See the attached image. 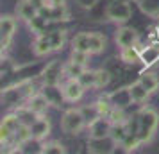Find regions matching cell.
Returning <instances> with one entry per match:
<instances>
[{
  "label": "cell",
  "mask_w": 159,
  "mask_h": 154,
  "mask_svg": "<svg viewBox=\"0 0 159 154\" xmlns=\"http://www.w3.org/2000/svg\"><path fill=\"white\" fill-rule=\"evenodd\" d=\"M159 127V115L152 108H143L139 110V131L138 136L141 140V143H148Z\"/></svg>",
  "instance_id": "6da1fadb"
},
{
  "label": "cell",
  "mask_w": 159,
  "mask_h": 154,
  "mask_svg": "<svg viewBox=\"0 0 159 154\" xmlns=\"http://www.w3.org/2000/svg\"><path fill=\"white\" fill-rule=\"evenodd\" d=\"M86 127V120L80 110H66L61 117V129L66 134H79Z\"/></svg>",
  "instance_id": "7a4b0ae2"
},
{
  "label": "cell",
  "mask_w": 159,
  "mask_h": 154,
  "mask_svg": "<svg viewBox=\"0 0 159 154\" xmlns=\"http://www.w3.org/2000/svg\"><path fill=\"white\" fill-rule=\"evenodd\" d=\"M106 16L111 22H118V23H125L127 20H130L132 16V9H130L129 2L125 0H113L106 7Z\"/></svg>",
  "instance_id": "3957f363"
},
{
  "label": "cell",
  "mask_w": 159,
  "mask_h": 154,
  "mask_svg": "<svg viewBox=\"0 0 159 154\" xmlns=\"http://www.w3.org/2000/svg\"><path fill=\"white\" fill-rule=\"evenodd\" d=\"M61 77H65V65L59 59H54L48 65H45L39 73V79L43 81V84H59Z\"/></svg>",
  "instance_id": "277c9868"
},
{
  "label": "cell",
  "mask_w": 159,
  "mask_h": 154,
  "mask_svg": "<svg viewBox=\"0 0 159 154\" xmlns=\"http://www.w3.org/2000/svg\"><path fill=\"white\" fill-rule=\"evenodd\" d=\"M15 30H16V18L11 15H4L2 20H0V47H2V54L9 49Z\"/></svg>",
  "instance_id": "5b68a950"
},
{
  "label": "cell",
  "mask_w": 159,
  "mask_h": 154,
  "mask_svg": "<svg viewBox=\"0 0 159 154\" xmlns=\"http://www.w3.org/2000/svg\"><path fill=\"white\" fill-rule=\"evenodd\" d=\"M39 91L45 95V99L48 100L50 106H54V108H63V104L66 100L63 86H59V84H43Z\"/></svg>",
  "instance_id": "8992f818"
},
{
  "label": "cell",
  "mask_w": 159,
  "mask_h": 154,
  "mask_svg": "<svg viewBox=\"0 0 159 154\" xmlns=\"http://www.w3.org/2000/svg\"><path fill=\"white\" fill-rule=\"evenodd\" d=\"M116 143L113 142L111 136H106V138H89L88 142V149L89 152L93 154H109L115 151Z\"/></svg>",
  "instance_id": "52a82bcc"
},
{
  "label": "cell",
  "mask_w": 159,
  "mask_h": 154,
  "mask_svg": "<svg viewBox=\"0 0 159 154\" xmlns=\"http://www.w3.org/2000/svg\"><path fill=\"white\" fill-rule=\"evenodd\" d=\"M111 125H113V122L109 120V117H98L88 127L89 129V138H106V136H109Z\"/></svg>",
  "instance_id": "ba28073f"
},
{
  "label": "cell",
  "mask_w": 159,
  "mask_h": 154,
  "mask_svg": "<svg viewBox=\"0 0 159 154\" xmlns=\"http://www.w3.org/2000/svg\"><path fill=\"white\" fill-rule=\"evenodd\" d=\"M84 86L80 84L79 79H66V82L63 84V91L68 102H77L80 100V97L84 95Z\"/></svg>",
  "instance_id": "9c48e42d"
},
{
  "label": "cell",
  "mask_w": 159,
  "mask_h": 154,
  "mask_svg": "<svg viewBox=\"0 0 159 154\" xmlns=\"http://www.w3.org/2000/svg\"><path fill=\"white\" fill-rule=\"evenodd\" d=\"M115 41L120 49L130 47V45H138V32L134 29H130V27H122V29L116 30Z\"/></svg>",
  "instance_id": "30bf717a"
},
{
  "label": "cell",
  "mask_w": 159,
  "mask_h": 154,
  "mask_svg": "<svg viewBox=\"0 0 159 154\" xmlns=\"http://www.w3.org/2000/svg\"><path fill=\"white\" fill-rule=\"evenodd\" d=\"M109 99H111V102H113L115 108H122V110L129 108L130 104L134 102V99H132V95H130V88L116 90V91H113V93H109Z\"/></svg>",
  "instance_id": "8fae6325"
},
{
  "label": "cell",
  "mask_w": 159,
  "mask_h": 154,
  "mask_svg": "<svg viewBox=\"0 0 159 154\" xmlns=\"http://www.w3.org/2000/svg\"><path fill=\"white\" fill-rule=\"evenodd\" d=\"M16 15H18V18H22L23 22H29L34 16L39 15V9L34 6L32 0H20L18 6H16Z\"/></svg>",
  "instance_id": "7c38bea8"
},
{
  "label": "cell",
  "mask_w": 159,
  "mask_h": 154,
  "mask_svg": "<svg viewBox=\"0 0 159 154\" xmlns=\"http://www.w3.org/2000/svg\"><path fill=\"white\" fill-rule=\"evenodd\" d=\"M120 59L125 65H136L141 63V49L139 45H130V47H123L120 52Z\"/></svg>",
  "instance_id": "4fadbf2b"
},
{
  "label": "cell",
  "mask_w": 159,
  "mask_h": 154,
  "mask_svg": "<svg viewBox=\"0 0 159 154\" xmlns=\"http://www.w3.org/2000/svg\"><path fill=\"white\" fill-rule=\"evenodd\" d=\"M30 131H32V136H34V138L45 140L48 134H50V122H48L43 115H39L36 122L30 125Z\"/></svg>",
  "instance_id": "5bb4252c"
},
{
  "label": "cell",
  "mask_w": 159,
  "mask_h": 154,
  "mask_svg": "<svg viewBox=\"0 0 159 154\" xmlns=\"http://www.w3.org/2000/svg\"><path fill=\"white\" fill-rule=\"evenodd\" d=\"M15 113H16V117L20 118V124H23V125H32L38 120V117H39L36 111L32 110L30 106H27V104L18 106L15 110Z\"/></svg>",
  "instance_id": "9a60e30c"
},
{
  "label": "cell",
  "mask_w": 159,
  "mask_h": 154,
  "mask_svg": "<svg viewBox=\"0 0 159 154\" xmlns=\"http://www.w3.org/2000/svg\"><path fill=\"white\" fill-rule=\"evenodd\" d=\"M32 50H34V54H36V56H47V54L54 52L50 40H48V36H47V32L38 34L36 41H34V45H32Z\"/></svg>",
  "instance_id": "2e32d148"
},
{
  "label": "cell",
  "mask_w": 159,
  "mask_h": 154,
  "mask_svg": "<svg viewBox=\"0 0 159 154\" xmlns=\"http://www.w3.org/2000/svg\"><path fill=\"white\" fill-rule=\"evenodd\" d=\"M43 140H38V138H29L27 142H23L20 145L16 147L18 152H23V154H41L43 152Z\"/></svg>",
  "instance_id": "e0dca14e"
},
{
  "label": "cell",
  "mask_w": 159,
  "mask_h": 154,
  "mask_svg": "<svg viewBox=\"0 0 159 154\" xmlns=\"http://www.w3.org/2000/svg\"><path fill=\"white\" fill-rule=\"evenodd\" d=\"M27 106H30L38 115H43L50 104H48V100L45 99V95L41 91H38V93H34V95H30L29 99H27Z\"/></svg>",
  "instance_id": "ac0fdd59"
},
{
  "label": "cell",
  "mask_w": 159,
  "mask_h": 154,
  "mask_svg": "<svg viewBox=\"0 0 159 154\" xmlns=\"http://www.w3.org/2000/svg\"><path fill=\"white\" fill-rule=\"evenodd\" d=\"M47 36L50 40L52 43V49L54 50H61L66 43V30L65 29H52V30H47Z\"/></svg>",
  "instance_id": "d6986e66"
},
{
  "label": "cell",
  "mask_w": 159,
  "mask_h": 154,
  "mask_svg": "<svg viewBox=\"0 0 159 154\" xmlns=\"http://www.w3.org/2000/svg\"><path fill=\"white\" fill-rule=\"evenodd\" d=\"M159 61V47L157 45H148L141 49V63L145 66H152Z\"/></svg>",
  "instance_id": "ffe728a7"
},
{
  "label": "cell",
  "mask_w": 159,
  "mask_h": 154,
  "mask_svg": "<svg viewBox=\"0 0 159 154\" xmlns=\"http://www.w3.org/2000/svg\"><path fill=\"white\" fill-rule=\"evenodd\" d=\"M129 134V129H127V122H116V124L111 125V133L109 136L113 138L116 145H122V142L125 140V136Z\"/></svg>",
  "instance_id": "44dd1931"
},
{
  "label": "cell",
  "mask_w": 159,
  "mask_h": 154,
  "mask_svg": "<svg viewBox=\"0 0 159 154\" xmlns=\"http://www.w3.org/2000/svg\"><path fill=\"white\" fill-rule=\"evenodd\" d=\"M129 88H130V95H132V99H134V102H136V104H143L145 100L148 99V95H150V91L145 88L139 81L132 82Z\"/></svg>",
  "instance_id": "7402d4cb"
},
{
  "label": "cell",
  "mask_w": 159,
  "mask_h": 154,
  "mask_svg": "<svg viewBox=\"0 0 159 154\" xmlns=\"http://www.w3.org/2000/svg\"><path fill=\"white\" fill-rule=\"evenodd\" d=\"M139 9L150 18H159V0H136Z\"/></svg>",
  "instance_id": "603a6c76"
},
{
  "label": "cell",
  "mask_w": 159,
  "mask_h": 154,
  "mask_svg": "<svg viewBox=\"0 0 159 154\" xmlns=\"http://www.w3.org/2000/svg\"><path fill=\"white\" fill-rule=\"evenodd\" d=\"M138 81L141 82L145 88L150 91V93H154V91L159 88V79L156 77V73H154V72H148V70H147V72H141V73H139Z\"/></svg>",
  "instance_id": "cb8c5ba5"
},
{
  "label": "cell",
  "mask_w": 159,
  "mask_h": 154,
  "mask_svg": "<svg viewBox=\"0 0 159 154\" xmlns=\"http://www.w3.org/2000/svg\"><path fill=\"white\" fill-rule=\"evenodd\" d=\"M106 36L100 32H89V52L91 54H100L106 49Z\"/></svg>",
  "instance_id": "d4e9b609"
},
{
  "label": "cell",
  "mask_w": 159,
  "mask_h": 154,
  "mask_svg": "<svg viewBox=\"0 0 159 154\" xmlns=\"http://www.w3.org/2000/svg\"><path fill=\"white\" fill-rule=\"evenodd\" d=\"M84 70H86L84 65H79V63H75V61L70 59V61L65 65V77L66 79H79Z\"/></svg>",
  "instance_id": "484cf974"
},
{
  "label": "cell",
  "mask_w": 159,
  "mask_h": 154,
  "mask_svg": "<svg viewBox=\"0 0 159 154\" xmlns=\"http://www.w3.org/2000/svg\"><path fill=\"white\" fill-rule=\"evenodd\" d=\"M95 106H97V110H98V113H100V117H109V115H111V111L115 110V106H113V102H111L109 95L98 97V99H97V102H95Z\"/></svg>",
  "instance_id": "4316f807"
},
{
  "label": "cell",
  "mask_w": 159,
  "mask_h": 154,
  "mask_svg": "<svg viewBox=\"0 0 159 154\" xmlns=\"http://www.w3.org/2000/svg\"><path fill=\"white\" fill-rule=\"evenodd\" d=\"M72 47L75 50H86L89 52V32H79L72 40Z\"/></svg>",
  "instance_id": "83f0119b"
},
{
  "label": "cell",
  "mask_w": 159,
  "mask_h": 154,
  "mask_svg": "<svg viewBox=\"0 0 159 154\" xmlns=\"http://www.w3.org/2000/svg\"><path fill=\"white\" fill-rule=\"evenodd\" d=\"M27 23H29L30 30H32V32H36V34L45 32V30H47V27H48V20H47L45 16H41V15L34 16V18H32V20H29Z\"/></svg>",
  "instance_id": "f1b7e54d"
},
{
  "label": "cell",
  "mask_w": 159,
  "mask_h": 154,
  "mask_svg": "<svg viewBox=\"0 0 159 154\" xmlns=\"http://www.w3.org/2000/svg\"><path fill=\"white\" fill-rule=\"evenodd\" d=\"M139 145H143L141 140H139V136H138L136 133H129V134L125 136V140L122 142V145L120 147H123L125 152H130V151H136Z\"/></svg>",
  "instance_id": "f546056e"
},
{
  "label": "cell",
  "mask_w": 159,
  "mask_h": 154,
  "mask_svg": "<svg viewBox=\"0 0 159 154\" xmlns=\"http://www.w3.org/2000/svg\"><path fill=\"white\" fill-rule=\"evenodd\" d=\"M79 81H80V84L84 86L86 90H89V88H97V73H95V70H84L82 72V75L79 77Z\"/></svg>",
  "instance_id": "4dcf8cb0"
},
{
  "label": "cell",
  "mask_w": 159,
  "mask_h": 154,
  "mask_svg": "<svg viewBox=\"0 0 159 154\" xmlns=\"http://www.w3.org/2000/svg\"><path fill=\"white\" fill-rule=\"evenodd\" d=\"M80 111H82L84 120H86V127H89L97 118L100 117V113H98V110H97V106H95V104H91V106H82Z\"/></svg>",
  "instance_id": "1f68e13d"
},
{
  "label": "cell",
  "mask_w": 159,
  "mask_h": 154,
  "mask_svg": "<svg viewBox=\"0 0 159 154\" xmlns=\"http://www.w3.org/2000/svg\"><path fill=\"white\" fill-rule=\"evenodd\" d=\"M29 138H32V131H30V125H20L18 127V131L15 133V138H13V142L16 143V147L20 145V143H23V142H27Z\"/></svg>",
  "instance_id": "d6a6232c"
},
{
  "label": "cell",
  "mask_w": 159,
  "mask_h": 154,
  "mask_svg": "<svg viewBox=\"0 0 159 154\" xmlns=\"http://www.w3.org/2000/svg\"><path fill=\"white\" fill-rule=\"evenodd\" d=\"M0 125H6L11 133H16L22 124H20V118L16 117V113L13 111V113H9V115H6V117L2 118V124Z\"/></svg>",
  "instance_id": "836d02e7"
},
{
  "label": "cell",
  "mask_w": 159,
  "mask_h": 154,
  "mask_svg": "<svg viewBox=\"0 0 159 154\" xmlns=\"http://www.w3.org/2000/svg\"><path fill=\"white\" fill-rule=\"evenodd\" d=\"M66 149L61 142H47L43 143V152L41 154H65Z\"/></svg>",
  "instance_id": "e575fe53"
},
{
  "label": "cell",
  "mask_w": 159,
  "mask_h": 154,
  "mask_svg": "<svg viewBox=\"0 0 159 154\" xmlns=\"http://www.w3.org/2000/svg\"><path fill=\"white\" fill-rule=\"evenodd\" d=\"M89 56H91V52H86V50H75L73 49L72 50V61H75V63H79V65H84L86 66L88 63H89Z\"/></svg>",
  "instance_id": "d590c367"
},
{
  "label": "cell",
  "mask_w": 159,
  "mask_h": 154,
  "mask_svg": "<svg viewBox=\"0 0 159 154\" xmlns=\"http://www.w3.org/2000/svg\"><path fill=\"white\" fill-rule=\"evenodd\" d=\"M95 73H97V88L107 86L109 81H111V73H109V70L100 68V70H95Z\"/></svg>",
  "instance_id": "8d00e7d4"
},
{
  "label": "cell",
  "mask_w": 159,
  "mask_h": 154,
  "mask_svg": "<svg viewBox=\"0 0 159 154\" xmlns=\"http://www.w3.org/2000/svg\"><path fill=\"white\" fill-rule=\"evenodd\" d=\"M77 2H79L82 7H91V6H95L98 0H77Z\"/></svg>",
  "instance_id": "74e56055"
},
{
  "label": "cell",
  "mask_w": 159,
  "mask_h": 154,
  "mask_svg": "<svg viewBox=\"0 0 159 154\" xmlns=\"http://www.w3.org/2000/svg\"><path fill=\"white\" fill-rule=\"evenodd\" d=\"M47 6H66V0H47Z\"/></svg>",
  "instance_id": "f35d334b"
}]
</instances>
